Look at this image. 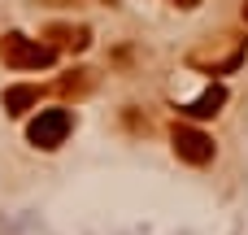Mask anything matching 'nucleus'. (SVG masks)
Listing matches in <instances>:
<instances>
[{
    "mask_svg": "<svg viewBox=\"0 0 248 235\" xmlns=\"http://www.w3.org/2000/svg\"><path fill=\"white\" fill-rule=\"evenodd\" d=\"M248 61V39L244 35H209L187 52V65L201 74H235Z\"/></svg>",
    "mask_w": 248,
    "mask_h": 235,
    "instance_id": "1",
    "label": "nucleus"
},
{
    "mask_svg": "<svg viewBox=\"0 0 248 235\" xmlns=\"http://www.w3.org/2000/svg\"><path fill=\"white\" fill-rule=\"evenodd\" d=\"M0 61L13 65V70H48L57 61V52L39 39H26V35L9 31V35H0Z\"/></svg>",
    "mask_w": 248,
    "mask_h": 235,
    "instance_id": "2",
    "label": "nucleus"
},
{
    "mask_svg": "<svg viewBox=\"0 0 248 235\" xmlns=\"http://www.w3.org/2000/svg\"><path fill=\"white\" fill-rule=\"evenodd\" d=\"M70 131H74L70 109H39V113L31 118V126H26V140H31L35 148L52 153V148H61V144L70 140Z\"/></svg>",
    "mask_w": 248,
    "mask_h": 235,
    "instance_id": "3",
    "label": "nucleus"
},
{
    "mask_svg": "<svg viewBox=\"0 0 248 235\" xmlns=\"http://www.w3.org/2000/svg\"><path fill=\"white\" fill-rule=\"evenodd\" d=\"M170 144H174V157L187 161V166H209V161L218 157L214 135H205L201 126H187V122H179V126L170 131Z\"/></svg>",
    "mask_w": 248,
    "mask_h": 235,
    "instance_id": "4",
    "label": "nucleus"
},
{
    "mask_svg": "<svg viewBox=\"0 0 248 235\" xmlns=\"http://www.w3.org/2000/svg\"><path fill=\"white\" fill-rule=\"evenodd\" d=\"M44 39H48V48L52 52H83L87 44H92V31L87 26H65V22H52L48 31H44Z\"/></svg>",
    "mask_w": 248,
    "mask_h": 235,
    "instance_id": "5",
    "label": "nucleus"
},
{
    "mask_svg": "<svg viewBox=\"0 0 248 235\" xmlns=\"http://www.w3.org/2000/svg\"><path fill=\"white\" fill-rule=\"evenodd\" d=\"M222 105H227V87L222 83H209L196 100H187L179 113H187V118H196V122H205V118H218L222 113Z\"/></svg>",
    "mask_w": 248,
    "mask_h": 235,
    "instance_id": "6",
    "label": "nucleus"
},
{
    "mask_svg": "<svg viewBox=\"0 0 248 235\" xmlns=\"http://www.w3.org/2000/svg\"><path fill=\"white\" fill-rule=\"evenodd\" d=\"M0 105H4V113H9V118H22L26 109H35V105H39V87H35V83H13V87H4Z\"/></svg>",
    "mask_w": 248,
    "mask_h": 235,
    "instance_id": "7",
    "label": "nucleus"
},
{
    "mask_svg": "<svg viewBox=\"0 0 248 235\" xmlns=\"http://www.w3.org/2000/svg\"><path fill=\"white\" fill-rule=\"evenodd\" d=\"M92 83H96V78H92V70H70L65 78H57V92H61V96H87V92H92Z\"/></svg>",
    "mask_w": 248,
    "mask_h": 235,
    "instance_id": "8",
    "label": "nucleus"
},
{
    "mask_svg": "<svg viewBox=\"0 0 248 235\" xmlns=\"http://www.w3.org/2000/svg\"><path fill=\"white\" fill-rule=\"evenodd\" d=\"M170 4H179V9H196L201 0H170Z\"/></svg>",
    "mask_w": 248,
    "mask_h": 235,
    "instance_id": "9",
    "label": "nucleus"
},
{
    "mask_svg": "<svg viewBox=\"0 0 248 235\" xmlns=\"http://www.w3.org/2000/svg\"><path fill=\"white\" fill-rule=\"evenodd\" d=\"M244 22H248V0H244Z\"/></svg>",
    "mask_w": 248,
    "mask_h": 235,
    "instance_id": "10",
    "label": "nucleus"
},
{
    "mask_svg": "<svg viewBox=\"0 0 248 235\" xmlns=\"http://www.w3.org/2000/svg\"><path fill=\"white\" fill-rule=\"evenodd\" d=\"M100 4H118V0H100Z\"/></svg>",
    "mask_w": 248,
    "mask_h": 235,
    "instance_id": "11",
    "label": "nucleus"
}]
</instances>
